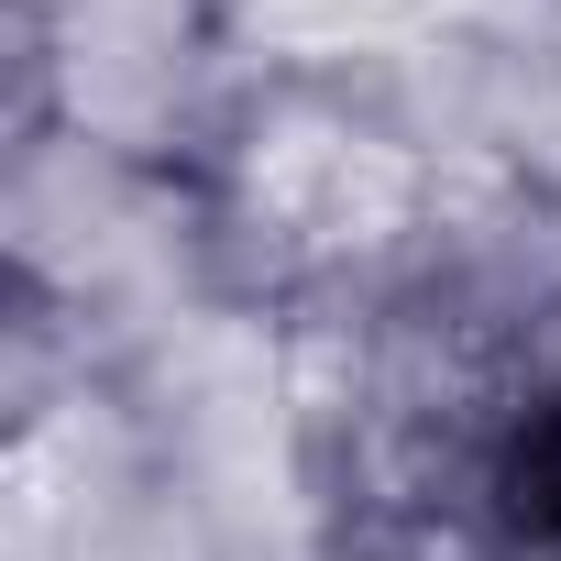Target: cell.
I'll return each mask as SVG.
<instances>
[{"label": "cell", "instance_id": "6da1fadb", "mask_svg": "<svg viewBox=\"0 0 561 561\" xmlns=\"http://www.w3.org/2000/svg\"><path fill=\"white\" fill-rule=\"evenodd\" d=\"M451 220V154L320 67H264L187 154V242L253 309L386 298Z\"/></svg>", "mask_w": 561, "mask_h": 561}, {"label": "cell", "instance_id": "7a4b0ae2", "mask_svg": "<svg viewBox=\"0 0 561 561\" xmlns=\"http://www.w3.org/2000/svg\"><path fill=\"white\" fill-rule=\"evenodd\" d=\"M320 561H528L495 517H353L320 528Z\"/></svg>", "mask_w": 561, "mask_h": 561}, {"label": "cell", "instance_id": "3957f363", "mask_svg": "<svg viewBox=\"0 0 561 561\" xmlns=\"http://www.w3.org/2000/svg\"><path fill=\"white\" fill-rule=\"evenodd\" d=\"M419 12H430L440 34L484 45V56H539L550 23H561V0H419Z\"/></svg>", "mask_w": 561, "mask_h": 561}, {"label": "cell", "instance_id": "277c9868", "mask_svg": "<svg viewBox=\"0 0 561 561\" xmlns=\"http://www.w3.org/2000/svg\"><path fill=\"white\" fill-rule=\"evenodd\" d=\"M331 12H353V0H231V23H275V34H309Z\"/></svg>", "mask_w": 561, "mask_h": 561}]
</instances>
